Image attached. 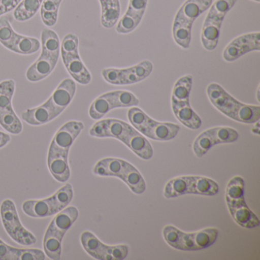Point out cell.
<instances>
[{
	"instance_id": "cell-7",
	"label": "cell",
	"mask_w": 260,
	"mask_h": 260,
	"mask_svg": "<svg viewBox=\"0 0 260 260\" xmlns=\"http://www.w3.org/2000/svg\"><path fill=\"white\" fill-rule=\"evenodd\" d=\"M164 240L174 249L183 251H197L212 246L218 237L217 228H206L194 233H185L172 225L162 231Z\"/></svg>"
},
{
	"instance_id": "cell-9",
	"label": "cell",
	"mask_w": 260,
	"mask_h": 260,
	"mask_svg": "<svg viewBox=\"0 0 260 260\" xmlns=\"http://www.w3.org/2000/svg\"><path fill=\"white\" fill-rule=\"evenodd\" d=\"M127 118L133 127L141 135L155 141H167L174 139L180 130L178 124L154 121L138 107L129 109Z\"/></svg>"
},
{
	"instance_id": "cell-31",
	"label": "cell",
	"mask_w": 260,
	"mask_h": 260,
	"mask_svg": "<svg viewBox=\"0 0 260 260\" xmlns=\"http://www.w3.org/2000/svg\"><path fill=\"white\" fill-rule=\"evenodd\" d=\"M19 34L15 31L7 16H0V43L13 51Z\"/></svg>"
},
{
	"instance_id": "cell-22",
	"label": "cell",
	"mask_w": 260,
	"mask_h": 260,
	"mask_svg": "<svg viewBox=\"0 0 260 260\" xmlns=\"http://www.w3.org/2000/svg\"><path fill=\"white\" fill-rule=\"evenodd\" d=\"M120 179H122L135 194H141L145 191L146 183L140 172L132 164L124 161Z\"/></svg>"
},
{
	"instance_id": "cell-11",
	"label": "cell",
	"mask_w": 260,
	"mask_h": 260,
	"mask_svg": "<svg viewBox=\"0 0 260 260\" xmlns=\"http://www.w3.org/2000/svg\"><path fill=\"white\" fill-rule=\"evenodd\" d=\"M73 198L72 185L68 183L48 199L26 201L22 205V210L29 217L44 218L54 215L64 209L71 203Z\"/></svg>"
},
{
	"instance_id": "cell-6",
	"label": "cell",
	"mask_w": 260,
	"mask_h": 260,
	"mask_svg": "<svg viewBox=\"0 0 260 260\" xmlns=\"http://www.w3.org/2000/svg\"><path fill=\"white\" fill-rule=\"evenodd\" d=\"M212 3L213 0H186L178 10L173 21V37L179 47L183 49L189 48L193 23Z\"/></svg>"
},
{
	"instance_id": "cell-10",
	"label": "cell",
	"mask_w": 260,
	"mask_h": 260,
	"mask_svg": "<svg viewBox=\"0 0 260 260\" xmlns=\"http://www.w3.org/2000/svg\"><path fill=\"white\" fill-rule=\"evenodd\" d=\"M237 2V0H215L208 9L201 34L202 45L207 51H214L217 48L225 16Z\"/></svg>"
},
{
	"instance_id": "cell-36",
	"label": "cell",
	"mask_w": 260,
	"mask_h": 260,
	"mask_svg": "<svg viewBox=\"0 0 260 260\" xmlns=\"http://www.w3.org/2000/svg\"><path fill=\"white\" fill-rule=\"evenodd\" d=\"M259 132H260V127H259V122L258 121H256L255 122V125H254V127L252 128V132L253 134H255V135H259Z\"/></svg>"
},
{
	"instance_id": "cell-38",
	"label": "cell",
	"mask_w": 260,
	"mask_h": 260,
	"mask_svg": "<svg viewBox=\"0 0 260 260\" xmlns=\"http://www.w3.org/2000/svg\"><path fill=\"white\" fill-rule=\"evenodd\" d=\"M252 1H254V2H256V3L260 2V0H252Z\"/></svg>"
},
{
	"instance_id": "cell-23",
	"label": "cell",
	"mask_w": 260,
	"mask_h": 260,
	"mask_svg": "<svg viewBox=\"0 0 260 260\" xmlns=\"http://www.w3.org/2000/svg\"><path fill=\"white\" fill-rule=\"evenodd\" d=\"M228 210L236 223H238L240 226L248 229L259 226V220L257 216L249 209L246 202L236 206L229 207Z\"/></svg>"
},
{
	"instance_id": "cell-37",
	"label": "cell",
	"mask_w": 260,
	"mask_h": 260,
	"mask_svg": "<svg viewBox=\"0 0 260 260\" xmlns=\"http://www.w3.org/2000/svg\"><path fill=\"white\" fill-rule=\"evenodd\" d=\"M257 100H258V102H260V100H259V87H258V89H257Z\"/></svg>"
},
{
	"instance_id": "cell-25",
	"label": "cell",
	"mask_w": 260,
	"mask_h": 260,
	"mask_svg": "<svg viewBox=\"0 0 260 260\" xmlns=\"http://www.w3.org/2000/svg\"><path fill=\"white\" fill-rule=\"evenodd\" d=\"M244 180L240 176H234L228 182L225 192L228 208L244 203Z\"/></svg>"
},
{
	"instance_id": "cell-29",
	"label": "cell",
	"mask_w": 260,
	"mask_h": 260,
	"mask_svg": "<svg viewBox=\"0 0 260 260\" xmlns=\"http://www.w3.org/2000/svg\"><path fill=\"white\" fill-rule=\"evenodd\" d=\"M43 0H22L13 12V17L18 22L29 20L37 14Z\"/></svg>"
},
{
	"instance_id": "cell-19",
	"label": "cell",
	"mask_w": 260,
	"mask_h": 260,
	"mask_svg": "<svg viewBox=\"0 0 260 260\" xmlns=\"http://www.w3.org/2000/svg\"><path fill=\"white\" fill-rule=\"evenodd\" d=\"M260 51V33H248L234 39L228 44L223 53L226 62H234L242 56L252 51Z\"/></svg>"
},
{
	"instance_id": "cell-34",
	"label": "cell",
	"mask_w": 260,
	"mask_h": 260,
	"mask_svg": "<svg viewBox=\"0 0 260 260\" xmlns=\"http://www.w3.org/2000/svg\"><path fill=\"white\" fill-rule=\"evenodd\" d=\"M22 0H0V16L14 10Z\"/></svg>"
},
{
	"instance_id": "cell-18",
	"label": "cell",
	"mask_w": 260,
	"mask_h": 260,
	"mask_svg": "<svg viewBox=\"0 0 260 260\" xmlns=\"http://www.w3.org/2000/svg\"><path fill=\"white\" fill-rule=\"evenodd\" d=\"M238 138V132L232 127H213L197 137L193 144V151L197 157L201 158L214 145L235 142Z\"/></svg>"
},
{
	"instance_id": "cell-14",
	"label": "cell",
	"mask_w": 260,
	"mask_h": 260,
	"mask_svg": "<svg viewBox=\"0 0 260 260\" xmlns=\"http://www.w3.org/2000/svg\"><path fill=\"white\" fill-rule=\"evenodd\" d=\"M153 70L152 62L145 60L130 68H106L102 71V76L108 83L115 86H125L146 80L150 77Z\"/></svg>"
},
{
	"instance_id": "cell-20",
	"label": "cell",
	"mask_w": 260,
	"mask_h": 260,
	"mask_svg": "<svg viewBox=\"0 0 260 260\" xmlns=\"http://www.w3.org/2000/svg\"><path fill=\"white\" fill-rule=\"evenodd\" d=\"M147 3L148 0H129L127 11L117 25V32L128 34L136 29L145 14Z\"/></svg>"
},
{
	"instance_id": "cell-17",
	"label": "cell",
	"mask_w": 260,
	"mask_h": 260,
	"mask_svg": "<svg viewBox=\"0 0 260 260\" xmlns=\"http://www.w3.org/2000/svg\"><path fill=\"white\" fill-rule=\"evenodd\" d=\"M80 240L86 252L96 259L121 260L125 258L128 254V246L126 245L107 246L89 231L83 232Z\"/></svg>"
},
{
	"instance_id": "cell-26",
	"label": "cell",
	"mask_w": 260,
	"mask_h": 260,
	"mask_svg": "<svg viewBox=\"0 0 260 260\" xmlns=\"http://www.w3.org/2000/svg\"><path fill=\"white\" fill-rule=\"evenodd\" d=\"M218 191L219 186L215 181L204 176H191L189 194L214 196Z\"/></svg>"
},
{
	"instance_id": "cell-12",
	"label": "cell",
	"mask_w": 260,
	"mask_h": 260,
	"mask_svg": "<svg viewBox=\"0 0 260 260\" xmlns=\"http://www.w3.org/2000/svg\"><path fill=\"white\" fill-rule=\"evenodd\" d=\"M60 54L63 64L71 77L80 84H89L92 75L80 58L77 35L69 33L64 36L60 44Z\"/></svg>"
},
{
	"instance_id": "cell-1",
	"label": "cell",
	"mask_w": 260,
	"mask_h": 260,
	"mask_svg": "<svg viewBox=\"0 0 260 260\" xmlns=\"http://www.w3.org/2000/svg\"><path fill=\"white\" fill-rule=\"evenodd\" d=\"M84 128L81 121L65 123L53 138L48 150V166L53 177L58 182H68L71 176L68 154L77 137Z\"/></svg>"
},
{
	"instance_id": "cell-15",
	"label": "cell",
	"mask_w": 260,
	"mask_h": 260,
	"mask_svg": "<svg viewBox=\"0 0 260 260\" xmlns=\"http://www.w3.org/2000/svg\"><path fill=\"white\" fill-rule=\"evenodd\" d=\"M15 89L16 83L13 80L0 83V125L10 134L19 135L23 126L12 105Z\"/></svg>"
},
{
	"instance_id": "cell-33",
	"label": "cell",
	"mask_w": 260,
	"mask_h": 260,
	"mask_svg": "<svg viewBox=\"0 0 260 260\" xmlns=\"http://www.w3.org/2000/svg\"><path fill=\"white\" fill-rule=\"evenodd\" d=\"M175 116L185 127L197 130L202 126V119L191 109V106L183 109L173 110Z\"/></svg>"
},
{
	"instance_id": "cell-30",
	"label": "cell",
	"mask_w": 260,
	"mask_h": 260,
	"mask_svg": "<svg viewBox=\"0 0 260 260\" xmlns=\"http://www.w3.org/2000/svg\"><path fill=\"white\" fill-rule=\"evenodd\" d=\"M62 1L63 0H43L40 9L41 18L46 26H54L57 23Z\"/></svg>"
},
{
	"instance_id": "cell-3",
	"label": "cell",
	"mask_w": 260,
	"mask_h": 260,
	"mask_svg": "<svg viewBox=\"0 0 260 260\" xmlns=\"http://www.w3.org/2000/svg\"><path fill=\"white\" fill-rule=\"evenodd\" d=\"M76 90L77 86L74 80L65 79L44 104L22 112V119L28 124L34 126L50 122L58 117L71 104Z\"/></svg>"
},
{
	"instance_id": "cell-2",
	"label": "cell",
	"mask_w": 260,
	"mask_h": 260,
	"mask_svg": "<svg viewBox=\"0 0 260 260\" xmlns=\"http://www.w3.org/2000/svg\"><path fill=\"white\" fill-rule=\"evenodd\" d=\"M89 135L99 138H116L124 143L141 159H150L153 156L151 144L144 135L121 120L112 118L101 120L91 127Z\"/></svg>"
},
{
	"instance_id": "cell-5",
	"label": "cell",
	"mask_w": 260,
	"mask_h": 260,
	"mask_svg": "<svg viewBox=\"0 0 260 260\" xmlns=\"http://www.w3.org/2000/svg\"><path fill=\"white\" fill-rule=\"evenodd\" d=\"M42 53L40 57L27 70V80L39 82L51 75L55 69L60 55V42L58 35L50 29L42 30L41 36Z\"/></svg>"
},
{
	"instance_id": "cell-28",
	"label": "cell",
	"mask_w": 260,
	"mask_h": 260,
	"mask_svg": "<svg viewBox=\"0 0 260 260\" xmlns=\"http://www.w3.org/2000/svg\"><path fill=\"white\" fill-rule=\"evenodd\" d=\"M191 176H179L167 182L164 188V196L173 199L184 194H189Z\"/></svg>"
},
{
	"instance_id": "cell-24",
	"label": "cell",
	"mask_w": 260,
	"mask_h": 260,
	"mask_svg": "<svg viewBox=\"0 0 260 260\" xmlns=\"http://www.w3.org/2000/svg\"><path fill=\"white\" fill-rule=\"evenodd\" d=\"M101 24L104 28H112L119 20L121 7L119 0H100Z\"/></svg>"
},
{
	"instance_id": "cell-13",
	"label": "cell",
	"mask_w": 260,
	"mask_h": 260,
	"mask_svg": "<svg viewBox=\"0 0 260 260\" xmlns=\"http://www.w3.org/2000/svg\"><path fill=\"white\" fill-rule=\"evenodd\" d=\"M139 100L132 92L125 90L112 91L100 95L89 107V114L94 120L101 119L112 109L138 106Z\"/></svg>"
},
{
	"instance_id": "cell-16",
	"label": "cell",
	"mask_w": 260,
	"mask_h": 260,
	"mask_svg": "<svg viewBox=\"0 0 260 260\" xmlns=\"http://www.w3.org/2000/svg\"><path fill=\"white\" fill-rule=\"evenodd\" d=\"M0 214L6 231L16 243L23 246H31L36 243V237L21 223L13 201L7 199L3 202Z\"/></svg>"
},
{
	"instance_id": "cell-4",
	"label": "cell",
	"mask_w": 260,
	"mask_h": 260,
	"mask_svg": "<svg viewBox=\"0 0 260 260\" xmlns=\"http://www.w3.org/2000/svg\"><path fill=\"white\" fill-rule=\"evenodd\" d=\"M207 95L217 110L234 121L244 124H254L259 121V106L240 103L217 83H211L208 86Z\"/></svg>"
},
{
	"instance_id": "cell-35",
	"label": "cell",
	"mask_w": 260,
	"mask_h": 260,
	"mask_svg": "<svg viewBox=\"0 0 260 260\" xmlns=\"http://www.w3.org/2000/svg\"><path fill=\"white\" fill-rule=\"evenodd\" d=\"M11 138L10 135L4 132H0V148L5 147L9 142H10Z\"/></svg>"
},
{
	"instance_id": "cell-8",
	"label": "cell",
	"mask_w": 260,
	"mask_h": 260,
	"mask_svg": "<svg viewBox=\"0 0 260 260\" xmlns=\"http://www.w3.org/2000/svg\"><path fill=\"white\" fill-rule=\"evenodd\" d=\"M79 217V211L76 207H67L54 217L45 233L44 238V250L53 260L61 258L62 240L74 222Z\"/></svg>"
},
{
	"instance_id": "cell-32",
	"label": "cell",
	"mask_w": 260,
	"mask_h": 260,
	"mask_svg": "<svg viewBox=\"0 0 260 260\" xmlns=\"http://www.w3.org/2000/svg\"><path fill=\"white\" fill-rule=\"evenodd\" d=\"M40 48L41 43L37 39L19 34L13 52L22 55H30L37 52Z\"/></svg>"
},
{
	"instance_id": "cell-27",
	"label": "cell",
	"mask_w": 260,
	"mask_h": 260,
	"mask_svg": "<svg viewBox=\"0 0 260 260\" xmlns=\"http://www.w3.org/2000/svg\"><path fill=\"white\" fill-rule=\"evenodd\" d=\"M124 160L118 158H106L97 162L93 169L94 174L100 176L121 177Z\"/></svg>"
},
{
	"instance_id": "cell-21",
	"label": "cell",
	"mask_w": 260,
	"mask_h": 260,
	"mask_svg": "<svg viewBox=\"0 0 260 260\" xmlns=\"http://www.w3.org/2000/svg\"><path fill=\"white\" fill-rule=\"evenodd\" d=\"M43 251L38 249H19L0 240V260H45Z\"/></svg>"
}]
</instances>
